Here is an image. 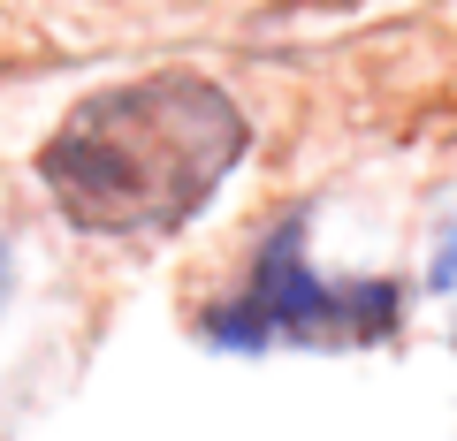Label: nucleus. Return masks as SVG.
<instances>
[{
	"instance_id": "obj_3",
	"label": "nucleus",
	"mask_w": 457,
	"mask_h": 441,
	"mask_svg": "<svg viewBox=\"0 0 457 441\" xmlns=\"http://www.w3.org/2000/svg\"><path fill=\"white\" fill-rule=\"evenodd\" d=\"M0 290H8V259H0Z\"/></svg>"
},
{
	"instance_id": "obj_2",
	"label": "nucleus",
	"mask_w": 457,
	"mask_h": 441,
	"mask_svg": "<svg viewBox=\"0 0 457 441\" xmlns=\"http://www.w3.org/2000/svg\"><path fill=\"white\" fill-rule=\"evenodd\" d=\"M206 335L221 350H267V343H381L396 335V290L389 282H320L305 266V221H282L267 236L237 305L206 312Z\"/></svg>"
},
{
	"instance_id": "obj_1",
	"label": "nucleus",
	"mask_w": 457,
	"mask_h": 441,
	"mask_svg": "<svg viewBox=\"0 0 457 441\" xmlns=\"http://www.w3.org/2000/svg\"><path fill=\"white\" fill-rule=\"evenodd\" d=\"M252 145L245 107L198 69L77 99L38 152V183L92 236H168L237 176Z\"/></svg>"
}]
</instances>
